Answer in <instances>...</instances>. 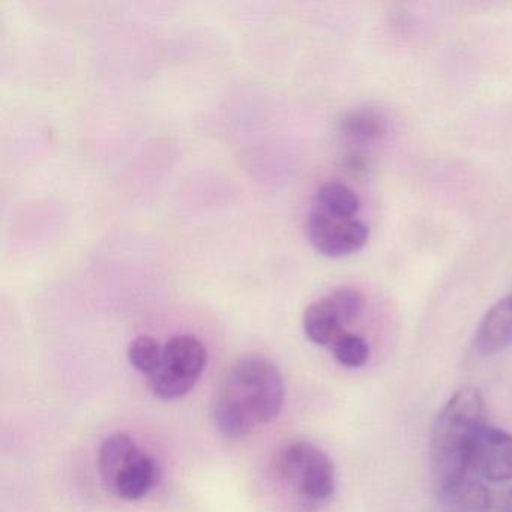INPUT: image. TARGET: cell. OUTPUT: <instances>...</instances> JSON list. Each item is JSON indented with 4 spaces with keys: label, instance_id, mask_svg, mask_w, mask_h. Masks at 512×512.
Instances as JSON below:
<instances>
[{
    "label": "cell",
    "instance_id": "6da1fadb",
    "mask_svg": "<svg viewBox=\"0 0 512 512\" xmlns=\"http://www.w3.org/2000/svg\"><path fill=\"white\" fill-rule=\"evenodd\" d=\"M283 404L284 380L277 365L263 356H244L227 370L215 392L212 421L227 439H244L277 418Z\"/></svg>",
    "mask_w": 512,
    "mask_h": 512
},
{
    "label": "cell",
    "instance_id": "7a4b0ae2",
    "mask_svg": "<svg viewBox=\"0 0 512 512\" xmlns=\"http://www.w3.org/2000/svg\"><path fill=\"white\" fill-rule=\"evenodd\" d=\"M484 412V398L473 388L455 392L440 410L431 434V460L437 484L473 472V443L485 424Z\"/></svg>",
    "mask_w": 512,
    "mask_h": 512
},
{
    "label": "cell",
    "instance_id": "3957f363",
    "mask_svg": "<svg viewBox=\"0 0 512 512\" xmlns=\"http://www.w3.org/2000/svg\"><path fill=\"white\" fill-rule=\"evenodd\" d=\"M278 478L292 487L305 503L328 502L335 491V466L332 458L307 440H296L277 454Z\"/></svg>",
    "mask_w": 512,
    "mask_h": 512
},
{
    "label": "cell",
    "instance_id": "277c9868",
    "mask_svg": "<svg viewBox=\"0 0 512 512\" xmlns=\"http://www.w3.org/2000/svg\"><path fill=\"white\" fill-rule=\"evenodd\" d=\"M202 341L193 335H175L163 347L160 367L149 376V388L161 400H178L193 391L205 370Z\"/></svg>",
    "mask_w": 512,
    "mask_h": 512
},
{
    "label": "cell",
    "instance_id": "5b68a950",
    "mask_svg": "<svg viewBox=\"0 0 512 512\" xmlns=\"http://www.w3.org/2000/svg\"><path fill=\"white\" fill-rule=\"evenodd\" d=\"M311 245L331 259L352 256L367 244L370 229L356 218L332 217L314 209L307 223Z\"/></svg>",
    "mask_w": 512,
    "mask_h": 512
},
{
    "label": "cell",
    "instance_id": "8992f818",
    "mask_svg": "<svg viewBox=\"0 0 512 512\" xmlns=\"http://www.w3.org/2000/svg\"><path fill=\"white\" fill-rule=\"evenodd\" d=\"M472 470L491 482L512 481V434L482 425L473 443Z\"/></svg>",
    "mask_w": 512,
    "mask_h": 512
},
{
    "label": "cell",
    "instance_id": "52a82bcc",
    "mask_svg": "<svg viewBox=\"0 0 512 512\" xmlns=\"http://www.w3.org/2000/svg\"><path fill=\"white\" fill-rule=\"evenodd\" d=\"M440 512H488L490 491L475 472L455 476L437 484Z\"/></svg>",
    "mask_w": 512,
    "mask_h": 512
},
{
    "label": "cell",
    "instance_id": "ba28073f",
    "mask_svg": "<svg viewBox=\"0 0 512 512\" xmlns=\"http://www.w3.org/2000/svg\"><path fill=\"white\" fill-rule=\"evenodd\" d=\"M157 478V464L154 458L137 449L116 473L115 479L110 484L109 490L124 500H139L154 487Z\"/></svg>",
    "mask_w": 512,
    "mask_h": 512
},
{
    "label": "cell",
    "instance_id": "9c48e42d",
    "mask_svg": "<svg viewBox=\"0 0 512 512\" xmlns=\"http://www.w3.org/2000/svg\"><path fill=\"white\" fill-rule=\"evenodd\" d=\"M512 346V295L497 301L482 317L475 347L484 355Z\"/></svg>",
    "mask_w": 512,
    "mask_h": 512
},
{
    "label": "cell",
    "instance_id": "30bf717a",
    "mask_svg": "<svg viewBox=\"0 0 512 512\" xmlns=\"http://www.w3.org/2000/svg\"><path fill=\"white\" fill-rule=\"evenodd\" d=\"M344 139L356 148L379 145L389 133V121L385 113L373 107H361L344 116L341 122Z\"/></svg>",
    "mask_w": 512,
    "mask_h": 512
},
{
    "label": "cell",
    "instance_id": "8fae6325",
    "mask_svg": "<svg viewBox=\"0 0 512 512\" xmlns=\"http://www.w3.org/2000/svg\"><path fill=\"white\" fill-rule=\"evenodd\" d=\"M344 323L328 296L308 305L304 313V331L317 346H329L343 337Z\"/></svg>",
    "mask_w": 512,
    "mask_h": 512
},
{
    "label": "cell",
    "instance_id": "7c38bea8",
    "mask_svg": "<svg viewBox=\"0 0 512 512\" xmlns=\"http://www.w3.org/2000/svg\"><path fill=\"white\" fill-rule=\"evenodd\" d=\"M359 208V197L343 182L329 181L317 190V211L325 212L332 217L356 218Z\"/></svg>",
    "mask_w": 512,
    "mask_h": 512
},
{
    "label": "cell",
    "instance_id": "4fadbf2b",
    "mask_svg": "<svg viewBox=\"0 0 512 512\" xmlns=\"http://www.w3.org/2000/svg\"><path fill=\"white\" fill-rule=\"evenodd\" d=\"M136 440L127 433H116L107 437L98 454V470L107 488L115 479L122 464L139 449Z\"/></svg>",
    "mask_w": 512,
    "mask_h": 512
},
{
    "label": "cell",
    "instance_id": "5bb4252c",
    "mask_svg": "<svg viewBox=\"0 0 512 512\" xmlns=\"http://www.w3.org/2000/svg\"><path fill=\"white\" fill-rule=\"evenodd\" d=\"M128 358L137 371L151 376L160 367L163 349L151 335H140L131 341L128 347Z\"/></svg>",
    "mask_w": 512,
    "mask_h": 512
},
{
    "label": "cell",
    "instance_id": "9a60e30c",
    "mask_svg": "<svg viewBox=\"0 0 512 512\" xmlns=\"http://www.w3.org/2000/svg\"><path fill=\"white\" fill-rule=\"evenodd\" d=\"M332 355L338 364L349 368L364 367L370 359V347L359 335L344 334L332 344Z\"/></svg>",
    "mask_w": 512,
    "mask_h": 512
},
{
    "label": "cell",
    "instance_id": "2e32d148",
    "mask_svg": "<svg viewBox=\"0 0 512 512\" xmlns=\"http://www.w3.org/2000/svg\"><path fill=\"white\" fill-rule=\"evenodd\" d=\"M328 298L346 326L356 322L364 310V296L353 287H338L329 293Z\"/></svg>",
    "mask_w": 512,
    "mask_h": 512
},
{
    "label": "cell",
    "instance_id": "e0dca14e",
    "mask_svg": "<svg viewBox=\"0 0 512 512\" xmlns=\"http://www.w3.org/2000/svg\"><path fill=\"white\" fill-rule=\"evenodd\" d=\"M503 512H512V488L506 493L505 500H503Z\"/></svg>",
    "mask_w": 512,
    "mask_h": 512
}]
</instances>
